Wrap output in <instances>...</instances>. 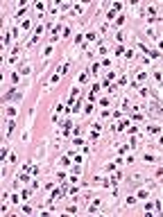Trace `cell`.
<instances>
[{
	"mask_svg": "<svg viewBox=\"0 0 163 217\" xmlns=\"http://www.w3.org/2000/svg\"><path fill=\"white\" fill-rule=\"evenodd\" d=\"M109 115H111L109 111H102V113H100V118H102V120H109Z\"/></svg>",
	"mask_w": 163,
	"mask_h": 217,
	"instance_id": "d590c367",
	"label": "cell"
},
{
	"mask_svg": "<svg viewBox=\"0 0 163 217\" xmlns=\"http://www.w3.org/2000/svg\"><path fill=\"white\" fill-rule=\"evenodd\" d=\"M113 170H116V163H104V172H109V174H111Z\"/></svg>",
	"mask_w": 163,
	"mask_h": 217,
	"instance_id": "603a6c76",
	"label": "cell"
},
{
	"mask_svg": "<svg viewBox=\"0 0 163 217\" xmlns=\"http://www.w3.org/2000/svg\"><path fill=\"white\" fill-rule=\"evenodd\" d=\"M118 86H127V75H122V77H120V82H118Z\"/></svg>",
	"mask_w": 163,
	"mask_h": 217,
	"instance_id": "1f68e13d",
	"label": "cell"
},
{
	"mask_svg": "<svg viewBox=\"0 0 163 217\" xmlns=\"http://www.w3.org/2000/svg\"><path fill=\"white\" fill-rule=\"evenodd\" d=\"M159 57H163L159 50H152V52H150V59H159Z\"/></svg>",
	"mask_w": 163,
	"mask_h": 217,
	"instance_id": "4316f807",
	"label": "cell"
},
{
	"mask_svg": "<svg viewBox=\"0 0 163 217\" xmlns=\"http://www.w3.org/2000/svg\"><path fill=\"white\" fill-rule=\"evenodd\" d=\"M125 50H127V48H125V45H118V48H116V50H113V52H116V54H118V57H125Z\"/></svg>",
	"mask_w": 163,
	"mask_h": 217,
	"instance_id": "44dd1931",
	"label": "cell"
},
{
	"mask_svg": "<svg viewBox=\"0 0 163 217\" xmlns=\"http://www.w3.org/2000/svg\"><path fill=\"white\" fill-rule=\"evenodd\" d=\"M45 147H48V140L39 143V161H43V158H45Z\"/></svg>",
	"mask_w": 163,
	"mask_h": 217,
	"instance_id": "ba28073f",
	"label": "cell"
},
{
	"mask_svg": "<svg viewBox=\"0 0 163 217\" xmlns=\"http://www.w3.org/2000/svg\"><path fill=\"white\" fill-rule=\"evenodd\" d=\"M143 32H145V34L152 38V41H156V43H159V34H156V30H154L152 25H145V30H143Z\"/></svg>",
	"mask_w": 163,
	"mask_h": 217,
	"instance_id": "6da1fadb",
	"label": "cell"
},
{
	"mask_svg": "<svg viewBox=\"0 0 163 217\" xmlns=\"http://www.w3.org/2000/svg\"><path fill=\"white\" fill-rule=\"evenodd\" d=\"M134 57H136V50H134V48H127V50H125V59H127V61H131Z\"/></svg>",
	"mask_w": 163,
	"mask_h": 217,
	"instance_id": "7c38bea8",
	"label": "cell"
},
{
	"mask_svg": "<svg viewBox=\"0 0 163 217\" xmlns=\"http://www.w3.org/2000/svg\"><path fill=\"white\" fill-rule=\"evenodd\" d=\"M23 213H27V215H30V213H34V208H32V206H23Z\"/></svg>",
	"mask_w": 163,
	"mask_h": 217,
	"instance_id": "f35d334b",
	"label": "cell"
},
{
	"mask_svg": "<svg viewBox=\"0 0 163 217\" xmlns=\"http://www.w3.org/2000/svg\"><path fill=\"white\" fill-rule=\"evenodd\" d=\"M134 161H136V156H134V154H129V156H127V165H131Z\"/></svg>",
	"mask_w": 163,
	"mask_h": 217,
	"instance_id": "b9f144b4",
	"label": "cell"
},
{
	"mask_svg": "<svg viewBox=\"0 0 163 217\" xmlns=\"http://www.w3.org/2000/svg\"><path fill=\"white\" fill-rule=\"evenodd\" d=\"M150 61H152V59H150L147 54H143V57H140V63H143V66H150Z\"/></svg>",
	"mask_w": 163,
	"mask_h": 217,
	"instance_id": "f1b7e54d",
	"label": "cell"
},
{
	"mask_svg": "<svg viewBox=\"0 0 163 217\" xmlns=\"http://www.w3.org/2000/svg\"><path fill=\"white\" fill-rule=\"evenodd\" d=\"M9 201H11V204H21L23 199H18V194H11V199H9Z\"/></svg>",
	"mask_w": 163,
	"mask_h": 217,
	"instance_id": "e575fe53",
	"label": "cell"
},
{
	"mask_svg": "<svg viewBox=\"0 0 163 217\" xmlns=\"http://www.w3.org/2000/svg\"><path fill=\"white\" fill-rule=\"evenodd\" d=\"M159 145H163V133H161V136H159Z\"/></svg>",
	"mask_w": 163,
	"mask_h": 217,
	"instance_id": "ee69618b",
	"label": "cell"
},
{
	"mask_svg": "<svg viewBox=\"0 0 163 217\" xmlns=\"http://www.w3.org/2000/svg\"><path fill=\"white\" fill-rule=\"evenodd\" d=\"M84 38H86V41H88V43H98V32H93V30H88L86 32V34H84Z\"/></svg>",
	"mask_w": 163,
	"mask_h": 217,
	"instance_id": "3957f363",
	"label": "cell"
},
{
	"mask_svg": "<svg viewBox=\"0 0 163 217\" xmlns=\"http://www.w3.org/2000/svg\"><path fill=\"white\" fill-rule=\"evenodd\" d=\"M109 102H111L109 97H102V100H100V106H109Z\"/></svg>",
	"mask_w": 163,
	"mask_h": 217,
	"instance_id": "d6a6232c",
	"label": "cell"
},
{
	"mask_svg": "<svg viewBox=\"0 0 163 217\" xmlns=\"http://www.w3.org/2000/svg\"><path fill=\"white\" fill-rule=\"evenodd\" d=\"M136 201H138V197H136V194H127V197H125V208L136 206Z\"/></svg>",
	"mask_w": 163,
	"mask_h": 217,
	"instance_id": "277c9868",
	"label": "cell"
},
{
	"mask_svg": "<svg viewBox=\"0 0 163 217\" xmlns=\"http://www.w3.org/2000/svg\"><path fill=\"white\" fill-rule=\"evenodd\" d=\"M86 79H88V75H86V72H79V84H84Z\"/></svg>",
	"mask_w": 163,
	"mask_h": 217,
	"instance_id": "4dcf8cb0",
	"label": "cell"
},
{
	"mask_svg": "<svg viewBox=\"0 0 163 217\" xmlns=\"http://www.w3.org/2000/svg\"><path fill=\"white\" fill-rule=\"evenodd\" d=\"M41 34H43V25H36L34 27V36H41Z\"/></svg>",
	"mask_w": 163,
	"mask_h": 217,
	"instance_id": "83f0119b",
	"label": "cell"
},
{
	"mask_svg": "<svg viewBox=\"0 0 163 217\" xmlns=\"http://www.w3.org/2000/svg\"><path fill=\"white\" fill-rule=\"evenodd\" d=\"M91 70H93L91 75H95V72H98V70H100V63H93V66H91Z\"/></svg>",
	"mask_w": 163,
	"mask_h": 217,
	"instance_id": "ab89813d",
	"label": "cell"
},
{
	"mask_svg": "<svg viewBox=\"0 0 163 217\" xmlns=\"http://www.w3.org/2000/svg\"><path fill=\"white\" fill-rule=\"evenodd\" d=\"M93 111H95V106H93V102H88V104H86V109H84V113H86V115H91Z\"/></svg>",
	"mask_w": 163,
	"mask_h": 217,
	"instance_id": "7402d4cb",
	"label": "cell"
},
{
	"mask_svg": "<svg viewBox=\"0 0 163 217\" xmlns=\"http://www.w3.org/2000/svg\"><path fill=\"white\" fill-rule=\"evenodd\" d=\"M61 167H70V156H61Z\"/></svg>",
	"mask_w": 163,
	"mask_h": 217,
	"instance_id": "ffe728a7",
	"label": "cell"
},
{
	"mask_svg": "<svg viewBox=\"0 0 163 217\" xmlns=\"http://www.w3.org/2000/svg\"><path fill=\"white\" fill-rule=\"evenodd\" d=\"M91 129H93V131H102V122H93Z\"/></svg>",
	"mask_w": 163,
	"mask_h": 217,
	"instance_id": "f546056e",
	"label": "cell"
},
{
	"mask_svg": "<svg viewBox=\"0 0 163 217\" xmlns=\"http://www.w3.org/2000/svg\"><path fill=\"white\" fill-rule=\"evenodd\" d=\"M111 79H116V72H113V70H109V72H106V77H104L102 86H109V82H111Z\"/></svg>",
	"mask_w": 163,
	"mask_h": 217,
	"instance_id": "8fae6325",
	"label": "cell"
},
{
	"mask_svg": "<svg viewBox=\"0 0 163 217\" xmlns=\"http://www.w3.org/2000/svg\"><path fill=\"white\" fill-rule=\"evenodd\" d=\"M23 77H30L32 75V63H25V66H21V70H18Z\"/></svg>",
	"mask_w": 163,
	"mask_h": 217,
	"instance_id": "52a82bcc",
	"label": "cell"
},
{
	"mask_svg": "<svg viewBox=\"0 0 163 217\" xmlns=\"http://www.w3.org/2000/svg\"><path fill=\"white\" fill-rule=\"evenodd\" d=\"M156 161H159V156H156V154L143 152V163H150V165H152V163H156Z\"/></svg>",
	"mask_w": 163,
	"mask_h": 217,
	"instance_id": "7a4b0ae2",
	"label": "cell"
},
{
	"mask_svg": "<svg viewBox=\"0 0 163 217\" xmlns=\"http://www.w3.org/2000/svg\"><path fill=\"white\" fill-rule=\"evenodd\" d=\"M98 52H100V54H106L109 50H106V45H100V48H98Z\"/></svg>",
	"mask_w": 163,
	"mask_h": 217,
	"instance_id": "74e56055",
	"label": "cell"
},
{
	"mask_svg": "<svg viewBox=\"0 0 163 217\" xmlns=\"http://www.w3.org/2000/svg\"><path fill=\"white\" fill-rule=\"evenodd\" d=\"M156 45H159V52H161V50H163V38H159V43H156Z\"/></svg>",
	"mask_w": 163,
	"mask_h": 217,
	"instance_id": "7bdbcfd3",
	"label": "cell"
},
{
	"mask_svg": "<svg viewBox=\"0 0 163 217\" xmlns=\"http://www.w3.org/2000/svg\"><path fill=\"white\" fill-rule=\"evenodd\" d=\"M136 197H138V199H143V201H145V199H150V190H147V188H140V190H138V192H136Z\"/></svg>",
	"mask_w": 163,
	"mask_h": 217,
	"instance_id": "9c48e42d",
	"label": "cell"
},
{
	"mask_svg": "<svg viewBox=\"0 0 163 217\" xmlns=\"http://www.w3.org/2000/svg\"><path fill=\"white\" fill-rule=\"evenodd\" d=\"M16 179H18L21 183H25V181H30V177H27V174H21V177H16Z\"/></svg>",
	"mask_w": 163,
	"mask_h": 217,
	"instance_id": "836d02e7",
	"label": "cell"
},
{
	"mask_svg": "<svg viewBox=\"0 0 163 217\" xmlns=\"http://www.w3.org/2000/svg\"><path fill=\"white\" fill-rule=\"evenodd\" d=\"M77 95H79V88H77V86H73V88H70V106H73V100H75Z\"/></svg>",
	"mask_w": 163,
	"mask_h": 217,
	"instance_id": "2e32d148",
	"label": "cell"
},
{
	"mask_svg": "<svg viewBox=\"0 0 163 217\" xmlns=\"http://www.w3.org/2000/svg\"><path fill=\"white\" fill-rule=\"evenodd\" d=\"M154 179H159V181L163 179V167H156V170H154Z\"/></svg>",
	"mask_w": 163,
	"mask_h": 217,
	"instance_id": "d4e9b609",
	"label": "cell"
},
{
	"mask_svg": "<svg viewBox=\"0 0 163 217\" xmlns=\"http://www.w3.org/2000/svg\"><path fill=\"white\" fill-rule=\"evenodd\" d=\"M21 199H23V201H25V199H30V192H27V190H23V192H21Z\"/></svg>",
	"mask_w": 163,
	"mask_h": 217,
	"instance_id": "8d00e7d4",
	"label": "cell"
},
{
	"mask_svg": "<svg viewBox=\"0 0 163 217\" xmlns=\"http://www.w3.org/2000/svg\"><path fill=\"white\" fill-rule=\"evenodd\" d=\"M106 32H109V23H106V21H104V23H102V25H100V34H102V36H104V34H106Z\"/></svg>",
	"mask_w": 163,
	"mask_h": 217,
	"instance_id": "cb8c5ba5",
	"label": "cell"
},
{
	"mask_svg": "<svg viewBox=\"0 0 163 217\" xmlns=\"http://www.w3.org/2000/svg\"><path fill=\"white\" fill-rule=\"evenodd\" d=\"M21 77H23L21 72H11V77H9V79H11V84H18V82H21Z\"/></svg>",
	"mask_w": 163,
	"mask_h": 217,
	"instance_id": "ac0fdd59",
	"label": "cell"
},
{
	"mask_svg": "<svg viewBox=\"0 0 163 217\" xmlns=\"http://www.w3.org/2000/svg\"><path fill=\"white\" fill-rule=\"evenodd\" d=\"M59 197H61V192H59V190H52V192H50V199H48V201H57Z\"/></svg>",
	"mask_w": 163,
	"mask_h": 217,
	"instance_id": "d6986e66",
	"label": "cell"
},
{
	"mask_svg": "<svg viewBox=\"0 0 163 217\" xmlns=\"http://www.w3.org/2000/svg\"><path fill=\"white\" fill-rule=\"evenodd\" d=\"M138 95H140V97H147V95H150V88H147V86H138Z\"/></svg>",
	"mask_w": 163,
	"mask_h": 217,
	"instance_id": "e0dca14e",
	"label": "cell"
},
{
	"mask_svg": "<svg viewBox=\"0 0 163 217\" xmlns=\"http://www.w3.org/2000/svg\"><path fill=\"white\" fill-rule=\"evenodd\" d=\"M136 82L140 84V82H147V72L145 70H136Z\"/></svg>",
	"mask_w": 163,
	"mask_h": 217,
	"instance_id": "30bf717a",
	"label": "cell"
},
{
	"mask_svg": "<svg viewBox=\"0 0 163 217\" xmlns=\"http://www.w3.org/2000/svg\"><path fill=\"white\" fill-rule=\"evenodd\" d=\"M161 131V124H150L147 127V133H159Z\"/></svg>",
	"mask_w": 163,
	"mask_h": 217,
	"instance_id": "9a60e30c",
	"label": "cell"
},
{
	"mask_svg": "<svg viewBox=\"0 0 163 217\" xmlns=\"http://www.w3.org/2000/svg\"><path fill=\"white\" fill-rule=\"evenodd\" d=\"M18 115V109L16 106H7V118H16Z\"/></svg>",
	"mask_w": 163,
	"mask_h": 217,
	"instance_id": "4fadbf2b",
	"label": "cell"
},
{
	"mask_svg": "<svg viewBox=\"0 0 163 217\" xmlns=\"http://www.w3.org/2000/svg\"><path fill=\"white\" fill-rule=\"evenodd\" d=\"M16 161H18V156H16V154H9V161H7V163H16Z\"/></svg>",
	"mask_w": 163,
	"mask_h": 217,
	"instance_id": "60d3db41",
	"label": "cell"
},
{
	"mask_svg": "<svg viewBox=\"0 0 163 217\" xmlns=\"http://www.w3.org/2000/svg\"><path fill=\"white\" fill-rule=\"evenodd\" d=\"M131 106H134V104H131V100H129V97H122V102H120V109L129 113V111H131Z\"/></svg>",
	"mask_w": 163,
	"mask_h": 217,
	"instance_id": "5b68a950",
	"label": "cell"
},
{
	"mask_svg": "<svg viewBox=\"0 0 163 217\" xmlns=\"http://www.w3.org/2000/svg\"><path fill=\"white\" fill-rule=\"evenodd\" d=\"M77 210H79V208H77V204H68V206H66V213H68V215H75Z\"/></svg>",
	"mask_w": 163,
	"mask_h": 217,
	"instance_id": "5bb4252c",
	"label": "cell"
},
{
	"mask_svg": "<svg viewBox=\"0 0 163 217\" xmlns=\"http://www.w3.org/2000/svg\"><path fill=\"white\" fill-rule=\"evenodd\" d=\"M116 41L122 45V41H125V34H122V32H116Z\"/></svg>",
	"mask_w": 163,
	"mask_h": 217,
	"instance_id": "484cf974",
	"label": "cell"
},
{
	"mask_svg": "<svg viewBox=\"0 0 163 217\" xmlns=\"http://www.w3.org/2000/svg\"><path fill=\"white\" fill-rule=\"evenodd\" d=\"M52 52H55V43H48V45L41 50V57H50Z\"/></svg>",
	"mask_w": 163,
	"mask_h": 217,
	"instance_id": "8992f818",
	"label": "cell"
}]
</instances>
